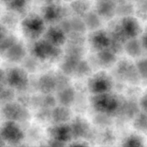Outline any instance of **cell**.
<instances>
[{"label": "cell", "instance_id": "5b68a950", "mask_svg": "<svg viewBox=\"0 0 147 147\" xmlns=\"http://www.w3.org/2000/svg\"><path fill=\"white\" fill-rule=\"evenodd\" d=\"M4 142L9 143H18L24 139V133L19 125L13 121L4 123L0 133Z\"/></svg>", "mask_w": 147, "mask_h": 147}, {"label": "cell", "instance_id": "9a60e30c", "mask_svg": "<svg viewBox=\"0 0 147 147\" xmlns=\"http://www.w3.org/2000/svg\"><path fill=\"white\" fill-rule=\"evenodd\" d=\"M43 14H44V18L46 20L55 22L62 18L63 15V9L60 6L57 5V4H50V5L46 7L44 9Z\"/></svg>", "mask_w": 147, "mask_h": 147}, {"label": "cell", "instance_id": "8fae6325", "mask_svg": "<svg viewBox=\"0 0 147 147\" xmlns=\"http://www.w3.org/2000/svg\"><path fill=\"white\" fill-rule=\"evenodd\" d=\"M91 45L98 51L107 49L111 44V38L106 32L100 30L97 31L90 37Z\"/></svg>", "mask_w": 147, "mask_h": 147}, {"label": "cell", "instance_id": "d4e9b609", "mask_svg": "<svg viewBox=\"0 0 147 147\" xmlns=\"http://www.w3.org/2000/svg\"><path fill=\"white\" fill-rule=\"evenodd\" d=\"M136 66L141 78L147 79V57L138 60Z\"/></svg>", "mask_w": 147, "mask_h": 147}, {"label": "cell", "instance_id": "cb8c5ba5", "mask_svg": "<svg viewBox=\"0 0 147 147\" xmlns=\"http://www.w3.org/2000/svg\"><path fill=\"white\" fill-rule=\"evenodd\" d=\"M30 0H10L8 6L10 9L17 11H21L27 7Z\"/></svg>", "mask_w": 147, "mask_h": 147}, {"label": "cell", "instance_id": "f1b7e54d", "mask_svg": "<svg viewBox=\"0 0 147 147\" xmlns=\"http://www.w3.org/2000/svg\"><path fill=\"white\" fill-rule=\"evenodd\" d=\"M7 36V30L4 26L0 25V43Z\"/></svg>", "mask_w": 147, "mask_h": 147}, {"label": "cell", "instance_id": "30bf717a", "mask_svg": "<svg viewBox=\"0 0 147 147\" xmlns=\"http://www.w3.org/2000/svg\"><path fill=\"white\" fill-rule=\"evenodd\" d=\"M50 134L55 142H66L73 137L70 126H67L65 123L57 124L51 129Z\"/></svg>", "mask_w": 147, "mask_h": 147}, {"label": "cell", "instance_id": "4fadbf2b", "mask_svg": "<svg viewBox=\"0 0 147 147\" xmlns=\"http://www.w3.org/2000/svg\"><path fill=\"white\" fill-rule=\"evenodd\" d=\"M98 15L105 19H111L116 11V4L112 0L98 1L96 7Z\"/></svg>", "mask_w": 147, "mask_h": 147}, {"label": "cell", "instance_id": "7402d4cb", "mask_svg": "<svg viewBox=\"0 0 147 147\" xmlns=\"http://www.w3.org/2000/svg\"><path fill=\"white\" fill-rule=\"evenodd\" d=\"M136 14L139 19L147 21V0H137Z\"/></svg>", "mask_w": 147, "mask_h": 147}, {"label": "cell", "instance_id": "6da1fadb", "mask_svg": "<svg viewBox=\"0 0 147 147\" xmlns=\"http://www.w3.org/2000/svg\"><path fill=\"white\" fill-rule=\"evenodd\" d=\"M93 106L96 111L107 115H113L120 109L121 102L117 96L107 93L95 94L92 99Z\"/></svg>", "mask_w": 147, "mask_h": 147}, {"label": "cell", "instance_id": "d6a6232c", "mask_svg": "<svg viewBox=\"0 0 147 147\" xmlns=\"http://www.w3.org/2000/svg\"><path fill=\"white\" fill-rule=\"evenodd\" d=\"M136 1H137V0H136Z\"/></svg>", "mask_w": 147, "mask_h": 147}, {"label": "cell", "instance_id": "e0dca14e", "mask_svg": "<svg viewBox=\"0 0 147 147\" xmlns=\"http://www.w3.org/2000/svg\"><path fill=\"white\" fill-rule=\"evenodd\" d=\"M72 132V136H76V137H85L90 131V127L88 124L86 123V121L81 119H78L74 123H73V126H70Z\"/></svg>", "mask_w": 147, "mask_h": 147}, {"label": "cell", "instance_id": "4dcf8cb0", "mask_svg": "<svg viewBox=\"0 0 147 147\" xmlns=\"http://www.w3.org/2000/svg\"><path fill=\"white\" fill-rule=\"evenodd\" d=\"M1 1H3V2H5V3H7V4H8L9 1L10 0H1Z\"/></svg>", "mask_w": 147, "mask_h": 147}, {"label": "cell", "instance_id": "484cf974", "mask_svg": "<svg viewBox=\"0 0 147 147\" xmlns=\"http://www.w3.org/2000/svg\"><path fill=\"white\" fill-rule=\"evenodd\" d=\"M124 146H142L144 145V141L140 136H136V135H131L126 138L124 141Z\"/></svg>", "mask_w": 147, "mask_h": 147}, {"label": "cell", "instance_id": "7c38bea8", "mask_svg": "<svg viewBox=\"0 0 147 147\" xmlns=\"http://www.w3.org/2000/svg\"><path fill=\"white\" fill-rule=\"evenodd\" d=\"M45 40L54 45L60 47L64 44L66 38L64 32L62 29L52 27L46 32Z\"/></svg>", "mask_w": 147, "mask_h": 147}, {"label": "cell", "instance_id": "52a82bcc", "mask_svg": "<svg viewBox=\"0 0 147 147\" xmlns=\"http://www.w3.org/2000/svg\"><path fill=\"white\" fill-rule=\"evenodd\" d=\"M7 83L11 88L22 90L28 86V78L25 71L19 68L9 70L6 77Z\"/></svg>", "mask_w": 147, "mask_h": 147}, {"label": "cell", "instance_id": "3957f363", "mask_svg": "<svg viewBox=\"0 0 147 147\" xmlns=\"http://www.w3.org/2000/svg\"><path fill=\"white\" fill-rule=\"evenodd\" d=\"M36 57L45 60L56 59L60 55V47L54 45L46 40L37 42L33 49Z\"/></svg>", "mask_w": 147, "mask_h": 147}, {"label": "cell", "instance_id": "8992f818", "mask_svg": "<svg viewBox=\"0 0 147 147\" xmlns=\"http://www.w3.org/2000/svg\"><path fill=\"white\" fill-rule=\"evenodd\" d=\"M88 86L90 91L94 94L107 93L112 88L111 79L106 73H98L90 79Z\"/></svg>", "mask_w": 147, "mask_h": 147}, {"label": "cell", "instance_id": "5bb4252c", "mask_svg": "<svg viewBox=\"0 0 147 147\" xmlns=\"http://www.w3.org/2000/svg\"><path fill=\"white\" fill-rule=\"evenodd\" d=\"M7 58L11 62H18L25 56L26 50L24 46L17 41L5 52Z\"/></svg>", "mask_w": 147, "mask_h": 147}, {"label": "cell", "instance_id": "83f0119b", "mask_svg": "<svg viewBox=\"0 0 147 147\" xmlns=\"http://www.w3.org/2000/svg\"><path fill=\"white\" fill-rule=\"evenodd\" d=\"M141 43H142V47H143L144 50L147 51V29L146 31L143 33L142 40H141Z\"/></svg>", "mask_w": 147, "mask_h": 147}, {"label": "cell", "instance_id": "ba28073f", "mask_svg": "<svg viewBox=\"0 0 147 147\" xmlns=\"http://www.w3.org/2000/svg\"><path fill=\"white\" fill-rule=\"evenodd\" d=\"M3 114L9 121H23L28 119L29 114L24 107L17 103H8L4 106Z\"/></svg>", "mask_w": 147, "mask_h": 147}, {"label": "cell", "instance_id": "d6986e66", "mask_svg": "<svg viewBox=\"0 0 147 147\" xmlns=\"http://www.w3.org/2000/svg\"><path fill=\"white\" fill-rule=\"evenodd\" d=\"M66 106H63L59 109H56L53 111V120L55 123H65L70 118V112L68 109L65 108Z\"/></svg>", "mask_w": 147, "mask_h": 147}, {"label": "cell", "instance_id": "44dd1931", "mask_svg": "<svg viewBox=\"0 0 147 147\" xmlns=\"http://www.w3.org/2000/svg\"><path fill=\"white\" fill-rule=\"evenodd\" d=\"M42 78L43 79L40 80V83L42 91L45 93H50L51 91H53V89L56 87L55 82L53 79L54 78H53L52 76H44Z\"/></svg>", "mask_w": 147, "mask_h": 147}, {"label": "cell", "instance_id": "4316f807", "mask_svg": "<svg viewBox=\"0 0 147 147\" xmlns=\"http://www.w3.org/2000/svg\"><path fill=\"white\" fill-rule=\"evenodd\" d=\"M139 106L142 111L147 113V92L142 96L140 100H139Z\"/></svg>", "mask_w": 147, "mask_h": 147}, {"label": "cell", "instance_id": "2e32d148", "mask_svg": "<svg viewBox=\"0 0 147 147\" xmlns=\"http://www.w3.org/2000/svg\"><path fill=\"white\" fill-rule=\"evenodd\" d=\"M124 49L131 57H138L142 55L143 47L141 41L136 38H132L126 42Z\"/></svg>", "mask_w": 147, "mask_h": 147}, {"label": "cell", "instance_id": "277c9868", "mask_svg": "<svg viewBox=\"0 0 147 147\" xmlns=\"http://www.w3.org/2000/svg\"><path fill=\"white\" fill-rule=\"evenodd\" d=\"M119 30L127 40L136 38L142 32V29L138 20L131 15L126 16L118 25Z\"/></svg>", "mask_w": 147, "mask_h": 147}, {"label": "cell", "instance_id": "7a4b0ae2", "mask_svg": "<svg viewBox=\"0 0 147 147\" xmlns=\"http://www.w3.org/2000/svg\"><path fill=\"white\" fill-rule=\"evenodd\" d=\"M45 27V20L36 14L28 16L22 23L23 33L31 40H35L40 37L44 33Z\"/></svg>", "mask_w": 147, "mask_h": 147}, {"label": "cell", "instance_id": "ffe728a7", "mask_svg": "<svg viewBox=\"0 0 147 147\" xmlns=\"http://www.w3.org/2000/svg\"><path fill=\"white\" fill-rule=\"evenodd\" d=\"M98 55L100 63L103 65L109 66V65L112 64L116 60V56L109 49H105V50L98 51Z\"/></svg>", "mask_w": 147, "mask_h": 147}, {"label": "cell", "instance_id": "1f68e13d", "mask_svg": "<svg viewBox=\"0 0 147 147\" xmlns=\"http://www.w3.org/2000/svg\"><path fill=\"white\" fill-rule=\"evenodd\" d=\"M98 1H109V0H98Z\"/></svg>", "mask_w": 147, "mask_h": 147}, {"label": "cell", "instance_id": "f546056e", "mask_svg": "<svg viewBox=\"0 0 147 147\" xmlns=\"http://www.w3.org/2000/svg\"><path fill=\"white\" fill-rule=\"evenodd\" d=\"M3 142H4V140H3L2 138H1V135H0V145H2V144L1 143H2Z\"/></svg>", "mask_w": 147, "mask_h": 147}, {"label": "cell", "instance_id": "ac0fdd59", "mask_svg": "<svg viewBox=\"0 0 147 147\" xmlns=\"http://www.w3.org/2000/svg\"><path fill=\"white\" fill-rule=\"evenodd\" d=\"M133 126L136 130L147 135V113L139 112L134 119Z\"/></svg>", "mask_w": 147, "mask_h": 147}, {"label": "cell", "instance_id": "9c48e42d", "mask_svg": "<svg viewBox=\"0 0 147 147\" xmlns=\"http://www.w3.org/2000/svg\"><path fill=\"white\" fill-rule=\"evenodd\" d=\"M118 73L123 79L131 83H138L140 80L136 65H134L129 60H123L118 67Z\"/></svg>", "mask_w": 147, "mask_h": 147}, {"label": "cell", "instance_id": "603a6c76", "mask_svg": "<svg viewBox=\"0 0 147 147\" xmlns=\"http://www.w3.org/2000/svg\"><path fill=\"white\" fill-rule=\"evenodd\" d=\"M89 2L87 0H78L73 4V10L78 14H86V11L88 10Z\"/></svg>", "mask_w": 147, "mask_h": 147}]
</instances>
